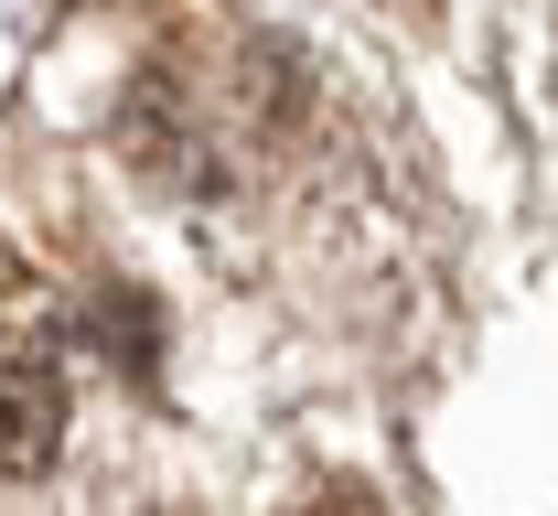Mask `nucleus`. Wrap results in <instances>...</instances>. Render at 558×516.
Returning a JSON list of instances; mask_svg holds the SVG:
<instances>
[{
  "instance_id": "1",
  "label": "nucleus",
  "mask_w": 558,
  "mask_h": 516,
  "mask_svg": "<svg viewBox=\"0 0 558 516\" xmlns=\"http://www.w3.org/2000/svg\"><path fill=\"white\" fill-rule=\"evenodd\" d=\"M65 452V376L44 345H0V473H44Z\"/></svg>"
}]
</instances>
